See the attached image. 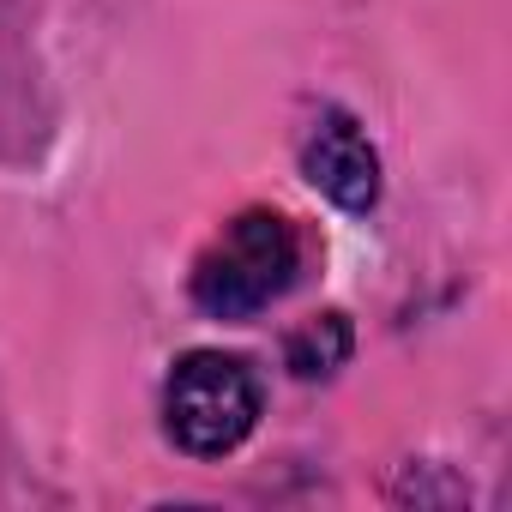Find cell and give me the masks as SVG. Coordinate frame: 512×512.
Returning a JSON list of instances; mask_svg holds the SVG:
<instances>
[{
  "mask_svg": "<svg viewBox=\"0 0 512 512\" xmlns=\"http://www.w3.org/2000/svg\"><path fill=\"white\" fill-rule=\"evenodd\" d=\"M266 416V380L247 356L229 350H187L163 380V434L175 452L211 464L247 446Z\"/></svg>",
  "mask_w": 512,
  "mask_h": 512,
  "instance_id": "2",
  "label": "cell"
},
{
  "mask_svg": "<svg viewBox=\"0 0 512 512\" xmlns=\"http://www.w3.org/2000/svg\"><path fill=\"white\" fill-rule=\"evenodd\" d=\"M296 169L302 181L332 199L338 211L350 217H368L380 205V187H386V169H380V151L368 139V127L344 109V103H320L296 139Z\"/></svg>",
  "mask_w": 512,
  "mask_h": 512,
  "instance_id": "3",
  "label": "cell"
},
{
  "mask_svg": "<svg viewBox=\"0 0 512 512\" xmlns=\"http://www.w3.org/2000/svg\"><path fill=\"white\" fill-rule=\"evenodd\" d=\"M302 278V229L296 217L272 211V205H247L235 211L193 260L187 272V296L199 314L211 320H260L272 302H284Z\"/></svg>",
  "mask_w": 512,
  "mask_h": 512,
  "instance_id": "1",
  "label": "cell"
},
{
  "mask_svg": "<svg viewBox=\"0 0 512 512\" xmlns=\"http://www.w3.org/2000/svg\"><path fill=\"white\" fill-rule=\"evenodd\" d=\"M350 356H356V326H350L344 308L308 314L302 326L284 332V368H290L296 380H332Z\"/></svg>",
  "mask_w": 512,
  "mask_h": 512,
  "instance_id": "4",
  "label": "cell"
}]
</instances>
